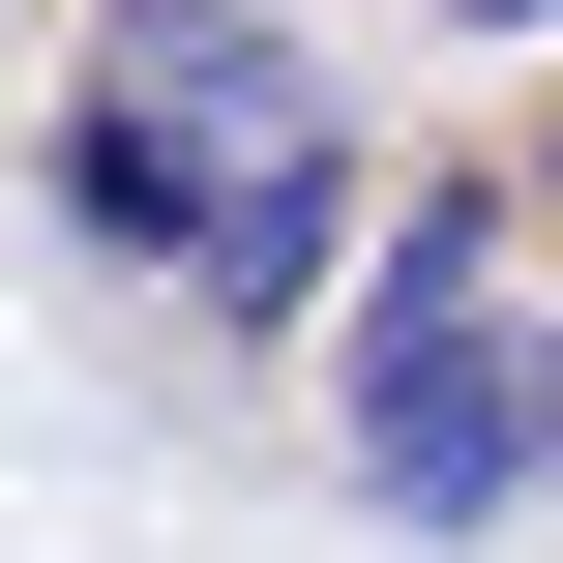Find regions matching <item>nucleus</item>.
Listing matches in <instances>:
<instances>
[{
  "label": "nucleus",
  "instance_id": "obj_1",
  "mask_svg": "<svg viewBox=\"0 0 563 563\" xmlns=\"http://www.w3.org/2000/svg\"><path fill=\"white\" fill-rule=\"evenodd\" d=\"M356 238H386V148H356V119H267V148H238V178L178 208V267H148V297H178L208 356H327Z\"/></svg>",
  "mask_w": 563,
  "mask_h": 563
},
{
  "label": "nucleus",
  "instance_id": "obj_2",
  "mask_svg": "<svg viewBox=\"0 0 563 563\" xmlns=\"http://www.w3.org/2000/svg\"><path fill=\"white\" fill-rule=\"evenodd\" d=\"M416 30H445V59H563V0H416Z\"/></svg>",
  "mask_w": 563,
  "mask_h": 563
},
{
  "label": "nucleus",
  "instance_id": "obj_3",
  "mask_svg": "<svg viewBox=\"0 0 563 563\" xmlns=\"http://www.w3.org/2000/svg\"><path fill=\"white\" fill-rule=\"evenodd\" d=\"M534 445H563V297H534Z\"/></svg>",
  "mask_w": 563,
  "mask_h": 563
},
{
  "label": "nucleus",
  "instance_id": "obj_4",
  "mask_svg": "<svg viewBox=\"0 0 563 563\" xmlns=\"http://www.w3.org/2000/svg\"><path fill=\"white\" fill-rule=\"evenodd\" d=\"M238 30H327V0H238Z\"/></svg>",
  "mask_w": 563,
  "mask_h": 563
},
{
  "label": "nucleus",
  "instance_id": "obj_5",
  "mask_svg": "<svg viewBox=\"0 0 563 563\" xmlns=\"http://www.w3.org/2000/svg\"><path fill=\"white\" fill-rule=\"evenodd\" d=\"M534 238H563V148H534Z\"/></svg>",
  "mask_w": 563,
  "mask_h": 563
}]
</instances>
